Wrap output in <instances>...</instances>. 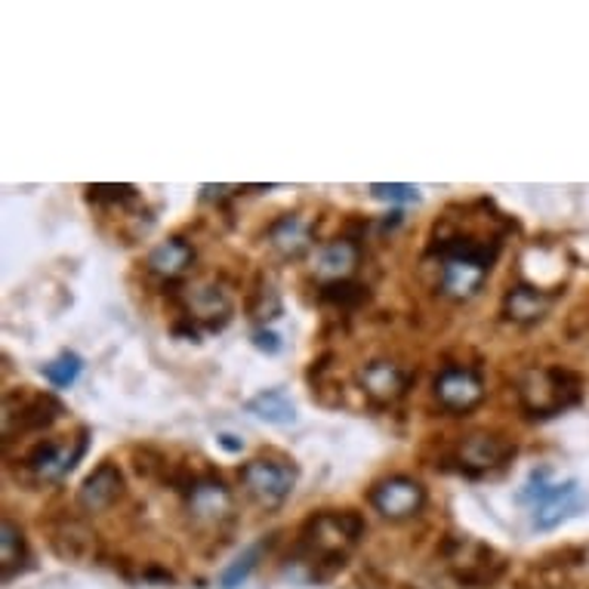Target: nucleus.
Returning a JSON list of instances; mask_svg holds the SVG:
<instances>
[{
  "instance_id": "5",
  "label": "nucleus",
  "mask_w": 589,
  "mask_h": 589,
  "mask_svg": "<svg viewBox=\"0 0 589 589\" xmlns=\"http://www.w3.org/2000/svg\"><path fill=\"white\" fill-rule=\"evenodd\" d=\"M444 565L457 584L469 589L491 587L507 571V558L473 537H451L444 543Z\"/></svg>"
},
{
  "instance_id": "1",
  "label": "nucleus",
  "mask_w": 589,
  "mask_h": 589,
  "mask_svg": "<svg viewBox=\"0 0 589 589\" xmlns=\"http://www.w3.org/2000/svg\"><path fill=\"white\" fill-rule=\"evenodd\" d=\"M503 235H475L451 229L432 238V253L439 257V291L451 299H473L491 275L500 257Z\"/></svg>"
},
{
  "instance_id": "11",
  "label": "nucleus",
  "mask_w": 589,
  "mask_h": 589,
  "mask_svg": "<svg viewBox=\"0 0 589 589\" xmlns=\"http://www.w3.org/2000/svg\"><path fill=\"white\" fill-rule=\"evenodd\" d=\"M432 395H435L439 408H444L448 414H469L485 398V380L475 367L448 364L432 380Z\"/></svg>"
},
{
  "instance_id": "7",
  "label": "nucleus",
  "mask_w": 589,
  "mask_h": 589,
  "mask_svg": "<svg viewBox=\"0 0 589 589\" xmlns=\"http://www.w3.org/2000/svg\"><path fill=\"white\" fill-rule=\"evenodd\" d=\"M66 417V405L49 393H29L25 386L3 395V439L44 432Z\"/></svg>"
},
{
  "instance_id": "27",
  "label": "nucleus",
  "mask_w": 589,
  "mask_h": 589,
  "mask_svg": "<svg viewBox=\"0 0 589 589\" xmlns=\"http://www.w3.org/2000/svg\"><path fill=\"white\" fill-rule=\"evenodd\" d=\"M321 296L333 303V306H340V309H355L361 306L364 299H367V287H361L355 281H343V284H325L321 287Z\"/></svg>"
},
{
  "instance_id": "2",
  "label": "nucleus",
  "mask_w": 589,
  "mask_h": 589,
  "mask_svg": "<svg viewBox=\"0 0 589 589\" xmlns=\"http://www.w3.org/2000/svg\"><path fill=\"white\" fill-rule=\"evenodd\" d=\"M364 528L367 524L355 509H321L299 528L296 558L309 568L312 577L325 580L349 562L364 537Z\"/></svg>"
},
{
  "instance_id": "25",
  "label": "nucleus",
  "mask_w": 589,
  "mask_h": 589,
  "mask_svg": "<svg viewBox=\"0 0 589 589\" xmlns=\"http://www.w3.org/2000/svg\"><path fill=\"white\" fill-rule=\"evenodd\" d=\"M83 371V361L81 355H75V352H63L59 359H53L49 364L41 367V374L47 380L49 386H56V389H68V386H75V380L81 377Z\"/></svg>"
},
{
  "instance_id": "29",
  "label": "nucleus",
  "mask_w": 589,
  "mask_h": 589,
  "mask_svg": "<svg viewBox=\"0 0 589 589\" xmlns=\"http://www.w3.org/2000/svg\"><path fill=\"white\" fill-rule=\"evenodd\" d=\"M253 346H257L260 352H265V355H275V352H281V337L265 328L253 330Z\"/></svg>"
},
{
  "instance_id": "20",
  "label": "nucleus",
  "mask_w": 589,
  "mask_h": 589,
  "mask_svg": "<svg viewBox=\"0 0 589 589\" xmlns=\"http://www.w3.org/2000/svg\"><path fill=\"white\" fill-rule=\"evenodd\" d=\"M29 568V541L22 534V528L10 519L0 524V571H3V584H10L16 574Z\"/></svg>"
},
{
  "instance_id": "9",
  "label": "nucleus",
  "mask_w": 589,
  "mask_h": 589,
  "mask_svg": "<svg viewBox=\"0 0 589 589\" xmlns=\"http://www.w3.org/2000/svg\"><path fill=\"white\" fill-rule=\"evenodd\" d=\"M87 442H90V432L78 429V435L68 442H37L22 463L32 473L34 482H59L81 463V457L87 454Z\"/></svg>"
},
{
  "instance_id": "18",
  "label": "nucleus",
  "mask_w": 589,
  "mask_h": 589,
  "mask_svg": "<svg viewBox=\"0 0 589 589\" xmlns=\"http://www.w3.org/2000/svg\"><path fill=\"white\" fill-rule=\"evenodd\" d=\"M265 238L284 260H299L312 247V223L303 213H284L265 229Z\"/></svg>"
},
{
  "instance_id": "15",
  "label": "nucleus",
  "mask_w": 589,
  "mask_h": 589,
  "mask_svg": "<svg viewBox=\"0 0 589 589\" xmlns=\"http://www.w3.org/2000/svg\"><path fill=\"white\" fill-rule=\"evenodd\" d=\"M361 262V247L355 238H333L328 245H321L315 250V260H312V275L325 284H343L352 281L355 269Z\"/></svg>"
},
{
  "instance_id": "30",
  "label": "nucleus",
  "mask_w": 589,
  "mask_h": 589,
  "mask_svg": "<svg viewBox=\"0 0 589 589\" xmlns=\"http://www.w3.org/2000/svg\"><path fill=\"white\" fill-rule=\"evenodd\" d=\"M216 442H219L223 451H229V454H241V451H245V439H238V435H231V432L216 435Z\"/></svg>"
},
{
  "instance_id": "21",
  "label": "nucleus",
  "mask_w": 589,
  "mask_h": 589,
  "mask_svg": "<svg viewBox=\"0 0 589 589\" xmlns=\"http://www.w3.org/2000/svg\"><path fill=\"white\" fill-rule=\"evenodd\" d=\"M245 408L250 410L253 417H260V420L272 426H291L296 420L294 401L281 393V389H265V393L253 395Z\"/></svg>"
},
{
  "instance_id": "14",
  "label": "nucleus",
  "mask_w": 589,
  "mask_h": 589,
  "mask_svg": "<svg viewBox=\"0 0 589 589\" xmlns=\"http://www.w3.org/2000/svg\"><path fill=\"white\" fill-rule=\"evenodd\" d=\"M361 393L367 395L377 408H389L401 395L408 393L410 374L393 359H374L361 364L359 371Z\"/></svg>"
},
{
  "instance_id": "17",
  "label": "nucleus",
  "mask_w": 589,
  "mask_h": 589,
  "mask_svg": "<svg viewBox=\"0 0 589 589\" xmlns=\"http://www.w3.org/2000/svg\"><path fill=\"white\" fill-rule=\"evenodd\" d=\"M192 262H195V247L189 245L185 238H180V235H173V238L161 241L148 253L146 265L155 279L182 281L192 272Z\"/></svg>"
},
{
  "instance_id": "12",
  "label": "nucleus",
  "mask_w": 589,
  "mask_h": 589,
  "mask_svg": "<svg viewBox=\"0 0 589 589\" xmlns=\"http://www.w3.org/2000/svg\"><path fill=\"white\" fill-rule=\"evenodd\" d=\"M371 507L389 522H405L426 507V488L410 475H389L371 488Z\"/></svg>"
},
{
  "instance_id": "23",
  "label": "nucleus",
  "mask_w": 589,
  "mask_h": 589,
  "mask_svg": "<svg viewBox=\"0 0 589 589\" xmlns=\"http://www.w3.org/2000/svg\"><path fill=\"white\" fill-rule=\"evenodd\" d=\"M93 537H97V534H90L83 524L68 522L53 534V546H56V553L63 558H78V562H81V558L90 556V550H93V543H97Z\"/></svg>"
},
{
  "instance_id": "8",
  "label": "nucleus",
  "mask_w": 589,
  "mask_h": 589,
  "mask_svg": "<svg viewBox=\"0 0 589 589\" xmlns=\"http://www.w3.org/2000/svg\"><path fill=\"white\" fill-rule=\"evenodd\" d=\"M180 491L185 497L189 519L201 524V528H216L219 531L223 524H229L235 519V497H231V488L219 475H192Z\"/></svg>"
},
{
  "instance_id": "26",
  "label": "nucleus",
  "mask_w": 589,
  "mask_h": 589,
  "mask_svg": "<svg viewBox=\"0 0 589 589\" xmlns=\"http://www.w3.org/2000/svg\"><path fill=\"white\" fill-rule=\"evenodd\" d=\"M260 553H262V546H250V550H245V553H241V558H235L229 568L223 571V577H219V589H238V587H241L247 577H250V571L257 568V562H260Z\"/></svg>"
},
{
  "instance_id": "13",
  "label": "nucleus",
  "mask_w": 589,
  "mask_h": 589,
  "mask_svg": "<svg viewBox=\"0 0 589 589\" xmlns=\"http://www.w3.org/2000/svg\"><path fill=\"white\" fill-rule=\"evenodd\" d=\"M512 457H516V444L494 432H473L457 448V466L466 475H488L494 469H503Z\"/></svg>"
},
{
  "instance_id": "28",
  "label": "nucleus",
  "mask_w": 589,
  "mask_h": 589,
  "mask_svg": "<svg viewBox=\"0 0 589 589\" xmlns=\"http://www.w3.org/2000/svg\"><path fill=\"white\" fill-rule=\"evenodd\" d=\"M371 195L377 201H389V204H417L420 201V189L417 185H405V182H374Z\"/></svg>"
},
{
  "instance_id": "16",
  "label": "nucleus",
  "mask_w": 589,
  "mask_h": 589,
  "mask_svg": "<svg viewBox=\"0 0 589 589\" xmlns=\"http://www.w3.org/2000/svg\"><path fill=\"white\" fill-rule=\"evenodd\" d=\"M124 488H127V482H124L121 466L112 463V460H105L83 478L81 491H78V507L83 512H105L124 497Z\"/></svg>"
},
{
  "instance_id": "22",
  "label": "nucleus",
  "mask_w": 589,
  "mask_h": 589,
  "mask_svg": "<svg viewBox=\"0 0 589 589\" xmlns=\"http://www.w3.org/2000/svg\"><path fill=\"white\" fill-rule=\"evenodd\" d=\"M247 312H250V318L260 321V325L281 318L284 303H281V294L275 291V284L265 279V275L253 281V287H250V294H247Z\"/></svg>"
},
{
  "instance_id": "24",
  "label": "nucleus",
  "mask_w": 589,
  "mask_h": 589,
  "mask_svg": "<svg viewBox=\"0 0 589 589\" xmlns=\"http://www.w3.org/2000/svg\"><path fill=\"white\" fill-rule=\"evenodd\" d=\"M87 201L112 211H133L139 207V192L133 185H87Z\"/></svg>"
},
{
  "instance_id": "19",
  "label": "nucleus",
  "mask_w": 589,
  "mask_h": 589,
  "mask_svg": "<svg viewBox=\"0 0 589 589\" xmlns=\"http://www.w3.org/2000/svg\"><path fill=\"white\" fill-rule=\"evenodd\" d=\"M553 309V294L534 284H516L503 294V318L516 325H537Z\"/></svg>"
},
{
  "instance_id": "6",
  "label": "nucleus",
  "mask_w": 589,
  "mask_h": 589,
  "mask_svg": "<svg viewBox=\"0 0 589 589\" xmlns=\"http://www.w3.org/2000/svg\"><path fill=\"white\" fill-rule=\"evenodd\" d=\"M296 482H299V469L294 460L287 457H253L241 466V485H245L247 497L262 509L284 507V500L294 494Z\"/></svg>"
},
{
  "instance_id": "3",
  "label": "nucleus",
  "mask_w": 589,
  "mask_h": 589,
  "mask_svg": "<svg viewBox=\"0 0 589 589\" xmlns=\"http://www.w3.org/2000/svg\"><path fill=\"white\" fill-rule=\"evenodd\" d=\"M516 500L534 509V528L537 531H553V528L568 522L577 512H584L589 507V497L574 478H568V482H550V469L546 466L531 473V478L524 482V488L519 491Z\"/></svg>"
},
{
  "instance_id": "4",
  "label": "nucleus",
  "mask_w": 589,
  "mask_h": 589,
  "mask_svg": "<svg viewBox=\"0 0 589 589\" xmlns=\"http://www.w3.org/2000/svg\"><path fill=\"white\" fill-rule=\"evenodd\" d=\"M584 395V380L568 367H534L519 380V401L528 417H556L574 408Z\"/></svg>"
},
{
  "instance_id": "10",
  "label": "nucleus",
  "mask_w": 589,
  "mask_h": 589,
  "mask_svg": "<svg viewBox=\"0 0 589 589\" xmlns=\"http://www.w3.org/2000/svg\"><path fill=\"white\" fill-rule=\"evenodd\" d=\"M182 315L189 325H201L204 330H223L231 318V294L219 281H195L182 287Z\"/></svg>"
}]
</instances>
